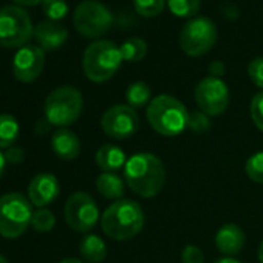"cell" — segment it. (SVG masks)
Returning a JSON list of instances; mask_svg holds the SVG:
<instances>
[{
	"label": "cell",
	"instance_id": "6da1fadb",
	"mask_svg": "<svg viewBox=\"0 0 263 263\" xmlns=\"http://www.w3.org/2000/svg\"><path fill=\"white\" fill-rule=\"evenodd\" d=\"M124 180L132 192L141 198L157 197L166 183V167L163 161L147 152L132 155L124 166Z\"/></svg>",
	"mask_w": 263,
	"mask_h": 263
},
{
	"label": "cell",
	"instance_id": "7a4b0ae2",
	"mask_svg": "<svg viewBox=\"0 0 263 263\" xmlns=\"http://www.w3.org/2000/svg\"><path fill=\"white\" fill-rule=\"evenodd\" d=\"M143 208L128 198L113 201L101 215V228L107 237L116 241H124L137 237L144 228Z\"/></svg>",
	"mask_w": 263,
	"mask_h": 263
},
{
	"label": "cell",
	"instance_id": "3957f363",
	"mask_svg": "<svg viewBox=\"0 0 263 263\" xmlns=\"http://www.w3.org/2000/svg\"><path fill=\"white\" fill-rule=\"evenodd\" d=\"M146 116L157 134L169 138L183 134L189 121V111L184 104L171 95L155 96L147 105Z\"/></svg>",
	"mask_w": 263,
	"mask_h": 263
},
{
	"label": "cell",
	"instance_id": "277c9868",
	"mask_svg": "<svg viewBox=\"0 0 263 263\" xmlns=\"http://www.w3.org/2000/svg\"><path fill=\"white\" fill-rule=\"evenodd\" d=\"M122 61L121 50L115 42L99 39L85 48L82 56V70L88 81L102 84L118 73Z\"/></svg>",
	"mask_w": 263,
	"mask_h": 263
},
{
	"label": "cell",
	"instance_id": "5b68a950",
	"mask_svg": "<svg viewBox=\"0 0 263 263\" xmlns=\"http://www.w3.org/2000/svg\"><path fill=\"white\" fill-rule=\"evenodd\" d=\"M84 110L82 93L71 85H62L48 93L44 104L45 118L56 128H67L74 124Z\"/></svg>",
	"mask_w": 263,
	"mask_h": 263
},
{
	"label": "cell",
	"instance_id": "8992f818",
	"mask_svg": "<svg viewBox=\"0 0 263 263\" xmlns=\"http://www.w3.org/2000/svg\"><path fill=\"white\" fill-rule=\"evenodd\" d=\"M33 204L21 192H8L0 197V237L16 240L31 226Z\"/></svg>",
	"mask_w": 263,
	"mask_h": 263
},
{
	"label": "cell",
	"instance_id": "52a82bcc",
	"mask_svg": "<svg viewBox=\"0 0 263 263\" xmlns=\"http://www.w3.org/2000/svg\"><path fill=\"white\" fill-rule=\"evenodd\" d=\"M34 36V28L28 13L17 7L8 5L0 8V47L22 48Z\"/></svg>",
	"mask_w": 263,
	"mask_h": 263
},
{
	"label": "cell",
	"instance_id": "ba28073f",
	"mask_svg": "<svg viewBox=\"0 0 263 263\" xmlns=\"http://www.w3.org/2000/svg\"><path fill=\"white\" fill-rule=\"evenodd\" d=\"M218 37L217 25L206 16L189 19L180 31V47L191 58L209 53Z\"/></svg>",
	"mask_w": 263,
	"mask_h": 263
},
{
	"label": "cell",
	"instance_id": "9c48e42d",
	"mask_svg": "<svg viewBox=\"0 0 263 263\" xmlns=\"http://www.w3.org/2000/svg\"><path fill=\"white\" fill-rule=\"evenodd\" d=\"M111 11L96 0H84L73 14V24L76 31L88 39H98L107 34L113 27Z\"/></svg>",
	"mask_w": 263,
	"mask_h": 263
},
{
	"label": "cell",
	"instance_id": "30bf717a",
	"mask_svg": "<svg viewBox=\"0 0 263 263\" xmlns=\"http://www.w3.org/2000/svg\"><path fill=\"white\" fill-rule=\"evenodd\" d=\"M65 223L76 232L91 231L101 220L96 200L87 192L71 194L64 206Z\"/></svg>",
	"mask_w": 263,
	"mask_h": 263
},
{
	"label": "cell",
	"instance_id": "8fae6325",
	"mask_svg": "<svg viewBox=\"0 0 263 263\" xmlns=\"http://www.w3.org/2000/svg\"><path fill=\"white\" fill-rule=\"evenodd\" d=\"M101 128L107 137L113 140H128L140 128V116L137 110L132 108L130 105L116 104L102 113Z\"/></svg>",
	"mask_w": 263,
	"mask_h": 263
},
{
	"label": "cell",
	"instance_id": "7c38bea8",
	"mask_svg": "<svg viewBox=\"0 0 263 263\" xmlns=\"http://www.w3.org/2000/svg\"><path fill=\"white\" fill-rule=\"evenodd\" d=\"M195 102L208 116H220L229 105V88L220 78L206 76L195 87Z\"/></svg>",
	"mask_w": 263,
	"mask_h": 263
},
{
	"label": "cell",
	"instance_id": "4fadbf2b",
	"mask_svg": "<svg viewBox=\"0 0 263 263\" xmlns=\"http://www.w3.org/2000/svg\"><path fill=\"white\" fill-rule=\"evenodd\" d=\"M45 68V51L39 45H25L13 59V73L19 82H34Z\"/></svg>",
	"mask_w": 263,
	"mask_h": 263
},
{
	"label": "cell",
	"instance_id": "5bb4252c",
	"mask_svg": "<svg viewBox=\"0 0 263 263\" xmlns=\"http://www.w3.org/2000/svg\"><path fill=\"white\" fill-rule=\"evenodd\" d=\"M59 194H61L59 180L50 172H42L31 178V181L28 184L27 197L33 206L41 209V208H47L48 204L54 203L58 200Z\"/></svg>",
	"mask_w": 263,
	"mask_h": 263
},
{
	"label": "cell",
	"instance_id": "9a60e30c",
	"mask_svg": "<svg viewBox=\"0 0 263 263\" xmlns=\"http://www.w3.org/2000/svg\"><path fill=\"white\" fill-rule=\"evenodd\" d=\"M81 140L70 128H56L51 135V151L64 161L76 160L81 155Z\"/></svg>",
	"mask_w": 263,
	"mask_h": 263
},
{
	"label": "cell",
	"instance_id": "2e32d148",
	"mask_svg": "<svg viewBox=\"0 0 263 263\" xmlns=\"http://www.w3.org/2000/svg\"><path fill=\"white\" fill-rule=\"evenodd\" d=\"M34 39L44 51H53L67 42L68 31L59 22L44 21L34 27Z\"/></svg>",
	"mask_w": 263,
	"mask_h": 263
},
{
	"label": "cell",
	"instance_id": "e0dca14e",
	"mask_svg": "<svg viewBox=\"0 0 263 263\" xmlns=\"http://www.w3.org/2000/svg\"><path fill=\"white\" fill-rule=\"evenodd\" d=\"M246 243L243 229L235 223L223 224L215 234V246L224 257L237 255Z\"/></svg>",
	"mask_w": 263,
	"mask_h": 263
},
{
	"label": "cell",
	"instance_id": "ac0fdd59",
	"mask_svg": "<svg viewBox=\"0 0 263 263\" xmlns=\"http://www.w3.org/2000/svg\"><path fill=\"white\" fill-rule=\"evenodd\" d=\"M95 161L102 172H116L122 169L127 163V157L119 146L104 144L98 149Z\"/></svg>",
	"mask_w": 263,
	"mask_h": 263
},
{
	"label": "cell",
	"instance_id": "d6986e66",
	"mask_svg": "<svg viewBox=\"0 0 263 263\" xmlns=\"http://www.w3.org/2000/svg\"><path fill=\"white\" fill-rule=\"evenodd\" d=\"M79 254L87 263H102L107 257V245L96 234H87L79 241Z\"/></svg>",
	"mask_w": 263,
	"mask_h": 263
},
{
	"label": "cell",
	"instance_id": "ffe728a7",
	"mask_svg": "<svg viewBox=\"0 0 263 263\" xmlns=\"http://www.w3.org/2000/svg\"><path fill=\"white\" fill-rule=\"evenodd\" d=\"M96 191L107 200H122L125 183L115 172H102L96 178Z\"/></svg>",
	"mask_w": 263,
	"mask_h": 263
},
{
	"label": "cell",
	"instance_id": "44dd1931",
	"mask_svg": "<svg viewBox=\"0 0 263 263\" xmlns=\"http://www.w3.org/2000/svg\"><path fill=\"white\" fill-rule=\"evenodd\" d=\"M21 135V125L16 116L10 113L0 115V149H10L14 146Z\"/></svg>",
	"mask_w": 263,
	"mask_h": 263
},
{
	"label": "cell",
	"instance_id": "7402d4cb",
	"mask_svg": "<svg viewBox=\"0 0 263 263\" xmlns=\"http://www.w3.org/2000/svg\"><path fill=\"white\" fill-rule=\"evenodd\" d=\"M152 88L149 84H146L144 81H137L134 84H130L125 90V101L127 105H130L132 108H141L151 104L152 101Z\"/></svg>",
	"mask_w": 263,
	"mask_h": 263
},
{
	"label": "cell",
	"instance_id": "603a6c76",
	"mask_svg": "<svg viewBox=\"0 0 263 263\" xmlns=\"http://www.w3.org/2000/svg\"><path fill=\"white\" fill-rule=\"evenodd\" d=\"M122 59L127 62H140L147 54V42L141 37H130L119 47Z\"/></svg>",
	"mask_w": 263,
	"mask_h": 263
},
{
	"label": "cell",
	"instance_id": "cb8c5ba5",
	"mask_svg": "<svg viewBox=\"0 0 263 263\" xmlns=\"http://www.w3.org/2000/svg\"><path fill=\"white\" fill-rule=\"evenodd\" d=\"M167 7L177 17L194 19L201 8V0H167Z\"/></svg>",
	"mask_w": 263,
	"mask_h": 263
},
{
	"label": "cell",
	"instance_id": "d4e9b609",
	"mask_svg": "<svg viewBox=\"0 0 263 263\" xmlns=\"http://www.w3.org/2000/svg\"><path fill=\"white\" fill-rule=\"evenodd\" d=\"M54 226H56V217L48 208H41L34 211L33 218H31V228L36 232L45 234V232L53 231Z\"/></svg>",
	"mask_w": 263,
	"mask_h": 263
},
{
	"label": "cell",
	"instance_id": "484cf974",
	"mask_svg": "<svg viewBox=\"0 0 263 263\" xmlns=\"http://www.w3.org/2000/svg\"><path fill=\"white\" fill-rule=\"evenodd\" d=\"M167 0H134L135 11L143 17H157L163 13Z\"/></svg>",
	"mask_w": 263,
	"mask_h": 263
},
{
	"label": "cell",
	"instance_id": "4316f807",
	"mask_svg": "<svg viewBox=\"0 0 263 263\" xmlns=\"http://www.w3.org/2000/svg\"><path fill=\"white\" fill-rule=\"evenodd\" d=\"M42 11L48 21L59 22L68 14V5L65 0H44Z\"/></svg>",
	"mask_w": 263,
	"mask_h": 263
},
{
	"label": "cell",
	"instance_id": "83f0119b",
	"mask_svg": "<svg viewBox=\"0 0 263 263\" xmlns=\"http://www.w3.org/2000/svg\"><path fill=\"white\" fill-rule=\"evenodd\" d=\"M245 172L249 180L263 184V152H255L248 158L245 164Z\"/></svg>",
	"mask_w": 263,
	"mask_h": 263
},
{
	"label": "cell",
	"instance_id": "f1b7e54d",
	"mask_svg": "<svg viewBox=\"0 0 263 263\" xmlns=\"http://www.w3.org/2000/svg\"><path fill=\"white\" fill-rule=\"evenodd\" d=\"M187 128H191L195 134H204L211 128V119L206 113L201 110L189 113V121H187Z\"/></svg>",
	"mask_w": 263,
	"mask_h": 263
},
{
	"label": "cell",
	"instance_id": "f546056e",
	"mask_svg": "<svg viewBox=\"0 0 263 263\" xmlns=\"http://www.w3.org/2000/svg\"><path fill=\"white\" fill-rule=\"evenodd\" d=\"M249 115L254 122V125L263 132V90H260L251 101L249 105Z\"/></svg>",
	"mask_w": 263,
	"mask_h": 263
},
{
	"label": "cell",
	"instance_id": "4dcf8cb0",
	"mask_svg": "<svg viewBox=\"0 0 263 263\" xmlns=\"http://www.w3.org/2000/svg\"><path fill=\"white\" fill-rule=\"evenodd\" d=\"M248 76L258 88L263 90V58H255L249 62Z\"/></svg>",
	"mask_w": 263,
	"mask_h": 263
},
{
	"label": "cell",
	"instance_id": "1f68e13d",
	"mask_svg": "<svg viewBox=\"0 0 263 263\" xmlns=\"http://www.w3.org/2000/svg\"><path fill=\"white\" fill-rule=\"evenodd\" d=\"M181 261L183 263H204V254L198 246L187 245L184 246L181 252Z\"/></svg>",
	"mask_w": 263,
	"mask_h": 263
},
{
	"label": "cell",
	"instance_id": "d6a6232c",
	"mask_svg": "<svg viewBox=\"0 0 263 263\" xmlns=\"http://www.w3.org/2000/svg\"><path fill=\"white\" fill-rule=\"evenodd\" d=\"M5 160H7V163L8 164H11V166H19V164H22L24 163V160H25V151L22 149V147H10V149H7V152H5Z\"/></svg>",
	"mask_w": 263,
	"mask_h": 263
},
{
	"label": "cell",
	"instance_id": "836d02e7",
	"mask_svg": "<svg viewBox=\"0 0 263 263\" xmlns=\"http://www.w3.org/2000/svg\"><path fill=\"white\" fill-rule=\"evenodd\" d=\"M51 127H53V125L50 124V121H48L47 118H41V119H37L36 124H34V132H36V135H39V137H45V135L50 134Z\"/></svg>",
	"mask_w": 263,
	"mask_h": 263
},
{
	"label": "cell",
	"instance_id": "e575fe53",
	"mask_svg": "<svg viewBox=\"0 0 263 263\" xmlns=\"http://www.w3.org/2000/svg\"><path fill=\"white\" fill-rule=\"evenodd\" d=\"M209 70V76H214V78H220L226 73V65L221 62V61H212L208 67Z\"/></svg>",
	"mask_w": 263,
	"mask_h": 263
},
{
	"label": "cell",
	"instance_id": "d590c367",
	"mask_svg": "<svg viewBox=\"0 0 263 263\" xmlns=\"http://www.w3.org/2000/svg\"><path fill=\"white\" fill-rule=\"evenodd\" d=\"M16 4H19V7H34L42 4L44 0H14Z\"/></svg>",
	"mask_w": 263,
	"mask_h": 263
},
{
	"label": "cell",
	"instance_id": "8d00e7d4",
	"mask_svg": "<svg viewBox=\"0 0 263 263\" xmlns=\"http://www.w3.org/2000/svg\"><path fill=\"white\" fill-rule=\"evenodd\" d=\"M7 160H5V154H2L0 152V178L4 177V174H5V169H7Z\"/></svg>",
	"mask_w": 263,
	"mask_h": 263
},
{
	"label": "cell",
	"instance_id": "74e56055",
	"mask_svg": "<svg viewBox=\"0 0 263 263\" xmlns=\"http://www.w3.org/2000/svg\"><path fill=\"white\" fill-rule=\"evenodd\" d=\"M215 263H241V261H238V260L234 258V257H221V258H218Z\"/></svg>",
	"mask_w": 263,
	"mask_h": 263
},
{
	"label": "cell",
	"instance_id": "f35d334b",
	"mask_svg": "<svg viewBox=\"0 0 263 263\" xmlns=\"http://www.w3.org/2000/svg\"><path fill=\"white\" fill-rule=\"evenodd\" d=\"M59 263H84V261L79 260V258H76V257H67L64 260H61Z\"/></svg>",
	"mask_w": 263,
	"mask_h": 263
},
{
	"label": "cell",
	"instance_id": "ab89813d",
	"mask_svg": "<svg viewBox=\"0 0 263 263\" xmlns=\"http://www.w3.org/2000/svg\"><path fill=\"white\" fill-rule=\"evenodd\" d=\"M257 258H258V261L260 263H263V240L260 241V245H258V249H257Z\"/></svg>",
	"mask_w": 263,
	"mask_h": 263
},
{
	"label": "cell",
	"instance_id": "60d3db41",
	"mask_svg": "<svg viewBox=\"0 0 263 263\" xmlns=\"http://www.w3.org/2000/svg\"><path fill=\"white\" fill-rule=\"evenodd\" d=\"M0 263H10V261H8V260H7V258L2 255V254H0Z\"/></svg>",
	"mask_w": 263,
	"mask_h": 263
}]
</instances>
